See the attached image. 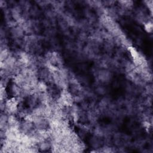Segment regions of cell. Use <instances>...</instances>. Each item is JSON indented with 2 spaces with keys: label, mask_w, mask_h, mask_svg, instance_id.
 Here are the masks:
<instances>
[{
  "label": "cell",
  "mask_w": 153,
  "mask_h": 153,
  "mask_svg": "<svg viewBox=\"0 0 153 153\" xmlns=\"http://www.w3.org/2000/svg\"><path fill=\"white\" fill-rule=\"evenodd\" d=\"M59 100V103L62 106H71L72 103V96L66 90H63L62 92Z\"/></svg>",
  "instance_id": "cell-1"
},
{
  "label": "cell",
  "mask_w": 153,
  "mask_h": 153,
  "mask_svg": "<svg viewBox=\"0 0 153 153\" xmlns=\"http://www.w3.org/2000/svg\"><path fill=\"white\" fill-rule=\"evenodd\" d=\"M5 105L6 109L8 111V112L13 113L17 109L18 102L16 99V98H11L6 102Z\"/></svg>",
  "instance_id": "cell-2"
},
{
  "label": "cell",
  "mask_w": 153,
  "mask_h": 153,
  "mask_svg": "<svg viewBox=\"0 0 153 153\" xmlns=\"http://www.w3.org/2000/svg\"><path fill=\"white\" fill-rule=\"evenodd\" d=\"M144 26H145V29L147 32L149 33V32H152V22H148L147 23H146L145 24Z\"/></svg>",
  "instance_id": "cell-3"
}]
</instances>
